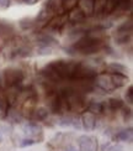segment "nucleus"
Returning <instances> with one entry per match:
<instances>
[{"instance_id":"a211bd4d","label":"nucleus","mask_w":133,"mask_h":151,"mask_svg":"<svg viewBox=\"0 0 133 151\" xmlns=\"http://www.w3.org/2000/svg\"><path fill=\"white\" fill-rule=\"evenodd\" d=\"M79 0H62V8L64 11H72L77 8Z\"/></svg>"},{"instance_id":"f257e3e1","label":"nucleus","mask_w":133,"mask_h":151,"mask_svg":"<svg viewBox=\"0 0 133 151\" xmlns=\"http://www.w3.org/2000/svg\"><path fill=\"white\" fill-rule=\"evenodd\" d=\"M104 47V42L100 37L94 36V35H86L84 37H81L80 40L72 46V48L69 50H74L77 53H83V55H91L100 51Z\"/></svg>"},{"instance_id":"39448f33","label":"nucleus","mask_w":133,"mask_h":151,"mask_svg":"<svg viewBox=\"0 0 133 151\" xmlns=\"http://www.w3.org/2000/svg\"><path fill=\"white\" fill-rule=\"evenodd\" d=\"M96 84L100 89H102L105 92H110L115 89V86H113L112 81H111V76L110 74H100L96 77Z\"/></svg>"},{"instance_id":"bb28decb","label":"nucleus","mask_w":133,"mask_h":151,"mask_svg":"<svg viewBox=\"0 0 133 151\" xmlns=\"http://www.w3.org/2000/svg\"><path fill=\"white\" fill-rule=\"evenodd\" d=\"M21 1H22L23 4H33L36 0H21Z\"/></svg>"},{"instance_id":"f3484780","label":"nucleus","mask_w":133,"mask_h":151,"mask_svg":"<svg viewBox=\"0 0 133 151\" xmlns=\"http://www.w3.org/2000/svg\"><path fill=\"white\" fill-rule=\"evenodd\" d=\"M89 111L94 113V114H99V113L104 111V103L100 102H91L89 104Z\"/></svg>"},{"instance_id":"f03ea898","label":"nucleus","mask_w":133,"mask_h":151,"mask_svg":"<svg viewBox=\"0 0 133 151\" xmlns=\"http://www.w3.org/2000/svg\"><path fill=\"white\" fill-rule=\"evenodd\" d=\"M3 76H4L5 86L9 87L18 86L23 79V72L17 70V68H9V70H6L3 73Z\"/></svg>"},{"instance_id":"a878e982","label":"nucleus","mask_w":133,"mask_h":151,"mask_svg":"<svg viewBox=\"0 0 133 151\" xmlns=\"http://www.w3.org/2000/svg\"><path fill=\"white\" fill-rule=\"evenodd\" d=\"M63 151H79V149L75 146V145H72V144H69L68 146H65L63 149Z\"/></svg>"},{"instance_id":"4be33fe9","label":"nucleus","mask_w":133,"mask_h":151,"mask_svg":"<svg viewBox=\"0 0 133 151\" xmlns=\"http://www.w3.org/2000/svg\"><path fill=\"white\" fill-rule=\"evenodd\" d=\"M20 26L23 29V30H27V29H31L32 26H35V20L33 19H22V20L20 21Z\"/></svg>"},{"instance_id":"0eeeda50","label":"nucleus","mask_w":133,"mask_h":151,"mask_svg":"<svg viewBox=\"0 0 133 151\" xmlns=\"http://www.w3.org/2000/svg\"><path fill=\"white\" fill-rule=\"evenodd\" d=\"M53 17V14L50 12V10L47 8L46 5L42 6V9L40 10L38 15H37L36 20H35V25H41V26H46L49 22V20Z\"/></svg>"},{"instance_id":"4468645a","label":"nucleus","mask_w":133,"mask_h":151,"mask_svg":"<svg viewBox=\"0 0 133 151\" xmlns=\"http://www.w3.org/2000/svg\"><path fill=\"white\" fill-rule=\"evenodd\" d=\"M23 131L26 133L27 135H30L31 137L35 136V135H38L40 133H42V129L40 125H37L35 123H27L23 125ZM33 139V137H32Z\"/></svg>"},{"instance_id":"dca6fc26","label":"nucleus","mask_w":133,"mask_h":151,"mask_svg":"<svg viewBox=\"0 0 133 151\" xmlns=\"http://www.w3.org/2000/svg\"><path fill=\"white\" fill-rule=\"evenodd\" d=\"M47 115H48V109L43 108V106H41V108L32 111V119L33 120H43V119L47 118Z\"/></svg>"},{"instance_id":"b1692460","label":"nucleus","mask_w":133,"mask_h":151,"mask_svg":"<svg viewBox=\"0 0 133 151\" xmlns=\"http://www.w3.org/2000/svg\"><path fill=\"white\" fill-rule=\"evenodd\" d=\"M11 5V0H0V10L9 9Z\"/></svg>"},{"instance_id":"393cba45","label":"nucleus","mask_w":133,"mask_h":151,"mask_svg":"<svg viewBox=\"0 0 133 151\" xmlns=\"http://www.w3.org/2000/svg\"><path fill=\"white\" fill-rule=\"evenodd\" d=\"M126 100L129 103V104H132V102H133V93H132V87H128V91H127V93H126Z\"/></svg>"},{"instance_id":"ddd939ff","label":"nucleus","mask_w":133,"mask_h":151,"mask_svg":"<svg viewBox=\"0 0 133 151\" xmlns=\"http://www.w3.org/2000/svg\"><path fill=\"white\" fill-rule=\"evenodd\" d=\"M85 14L83 11H81L79 8H75V9H73L72 11H70V14H69V16H68V19L70 20L72 22H74V24H79V22H81V21H84L85 20Z\"/></svg>"},{"instance_id":"6ab92c4d","label":"nucleus","mask_w":133,"mask_h":151,"mask_svg":"<svg viewBox=\"0 0 133 151\" xmlns=\"http://www.w3.org/2000/svg\"><path fill=\"white\" fill-rule=\"evenodd\" d=\"M116 137L118 140H121V141H128V142H131L132 141V129L129 128L128 130L119 131Z\"/></svg>"},{"instance_id":"423d86ee","label":"nucleus","mask_w":133,"mask_h":151,"mask_svg":"<svg viewBox=\"0 0 133 151\" xmlns=\"http://www.w3.org/2000/svg\"><path fill=\"white\" fill-rule=\"evenodd\" d=\"M96 122H97V119L94 113L86 111L83 114V116H81V127L87 131H91L96 128Z\"/></svg>"},{"instance_id":"6e6552de","label":"nucleus","mask_w":133,"mask_h":151,"mask_svg":"<svg viewBox=\"0 0 133 151\" xmlns=\"http://www.w3.org/2000/svg\"><path fill=\"white\" fill-rule=\"evenodd\" d=\"M47 6V8L50 10V12L54 15H62L63 12H64V10H63L62 8V0H47L46 4H44Z\"/></svg>"},{"instance_id":"5701e85b","label":"nucleus","mask_w":133,"mask_h":151,"mask_svg":"<svg viewBox=\"0 0 133 151\" xmlns=\"http://www.w3.org/2000/svg\"><path fill=\"white\" fill-rule=\"evenodd\" d=\"M35 142H37L35 139H32V137H26V139H23L21 142H20V146L21 147H26V146H31L33 145Z\"/></svg>"},{"instance_id":"f8f14e48","label":"nucleus","mask_w":133,"mask_h":151,"mask_svg":"<svg viewBox=\"0 0 133 151\" xmlns=\"http://www.w3.org/2000/svg\"><path fill=\"white\" fill-rule=\"evenodd\" d=\"M111 76V81L115 88H119V87H123L127 84L128 82V77L126 74H121V73H112Z\"/></svg>"},{"instance_id":"412c9836","label":"nucleus","mask_w":133,"mask_h":151,"mask_svg":"<svg viewBox=\"0 0 133 151\" xmlns=\"http://www.w3.org/2000/svg\"><path fill=\"white\" fill-rule=\"evenodd\" d=\"M107 105L110 106L112 110H117V109H121L123 106V102L121 99H117V98H112L107 102Z\"/></svg>"},{"instance_id":"aec40b11","label":"nucleus","mask_w":133,"mask_h":151,"mask_svg":"<svg viewBox=\"0 0 133 151\" xmlns=\"http://www.w3.org/2000/svg\"><path fill=\"white\" fill-rule=\"evenodd\" d=\"M94 12H96L99 15L106 9V0H94Z\"/></svg>"},{"instance_id":"7ed1b4c3","label":"nucleus","mask_w":133,"mask_h":151,"mask_svg":"<svg viewBox=\"0 0 133 151\" xmlns=\"http://www.w3.org/2000/svg\"><path fill=\"white\" fill-rule=\"evenodd\" d=\"M113 36H115L117 43H126L132 36V21L129 20L128 22H123L122 25H119Z\"/></svg>"},{"instance_id":"1a4fd4ad","label":"nucleus","mask_w":133,"mask_h":151,"mask_svg":"<svg viewBox=\"0 0 133 151\" xmlns=\"http://www.w3.org/2000/svg\"><path fill=\"white\" fill-rule=\"evenodd\" d=\"M79 9L85 14V16L94 14V0H79L78 1Z\"/></svg>"},{"instance_id":"9d476101","label":"nucleus","mask_w":133,"mask_h":151,"mask_svg":"<svg viewBox=\"0 0 133 151\" xmlns=\"http://www.w3.org/2000/svg\"><path fill=\"white\" fill-rule=\"evenodd\" d=\"M63 25H64V19L59 15V16H55V17L50 19L49 22L46 25V27L49 31H59Z\"/></svg>"},{"instance_id":"20e7f679","label":"nucleus","mask_w":133,"mask_h":151,"mask_svg":"<svg viewBox=\"0 0 133 151\" xmlns=\"http://www.w3.org/2000/svg\"><path fill=\"white\" fill-rule=\"evenodd\" d=\"M79 151H97L96 137L90 135H81L78 139Z\"/></svg>"},{"instance_id":"2eb2a0df","label":"nucleus","mask_w":133,"mask_h":151,"mask_svg":"<svg viewBox=\"0 0 133 151\" xmlns=\"http://www.w3.org/2000/svg\"><path fill=\"white\" fill-rule=\"evenodd\" d=\"M106 70L109 71L111 74H112V73H121V74H124L126 72H128L127 67L123 66V65H121V63H118V62H112V63H110L109 66H107Z\"/></svg>"},{"instance_id":"9b49d317","label":"nucleus","mask_w":133,"mask_h":151,"mask_svg":"<svg viewBox=\"0 0 133 151\" xmlns=\"http://www.w3.org/2000/svg\"><path fill=\"white\" fill-rule=\"evenodd\" d=\"M9 111V99L6 97L4 89L0 88V116L4 118Z\"/></svg>"}]
</instances>
